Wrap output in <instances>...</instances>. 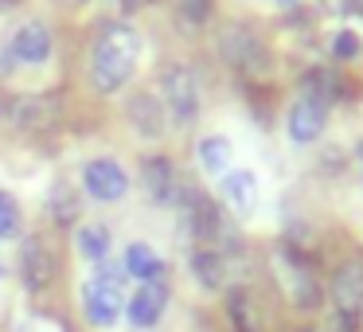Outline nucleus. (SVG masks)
<instances>
[{
    "mask_svg": "<svg viewBox=\"0 0 363 332\" xmlns=\"http://www.w3.org/2000/svg\"><path fill=\"white\" fill-rule=\"evenodd\" d=\"M137 59H141V35L129 24H110L94 43V55H90V82H94L98 94H113L121 90L137 71Z\"/></svg>",
    "mask_w": 363,
    "mask_h": 332,
    "instance_id": "1",
    "label": "nucleus"
},
{
    "mask_svg": "<svg viewBox=\"0 0 363 332\" xmlns=\"http://www.w3.org/2000/svg\"><path fill=\"white\" fill-rule=\"evenodd\" d=\"M121 277L125 270L121 266H102L86 285H82V313L94 328H113L125 309V297H121Z\"/></svg>",
    "mask_w": 363,
    "mask_h": 332,
    "instance_id": "2",
    "label": "nucleus"
},
{
    "mask_svg": "<svg viewBox=\"0 0 363 332\" xmlns=\"http://www.w3.org/2000/svg\"><path fill=\"white\" fill-rule=\"evenodd\" d=\"M269 270H274L277 289H281L297 309H305V313H308V309L320 305L324 293H320V282H316L313 266H308V262H301L293 250H274V258H269Z\"/></svg>",
    "mask_w": 363,
    "mask_h": 332,
    "instance_id": "3",
    "label": "nucleus"
},
{
    "mask_svg": "<svg viewBox=\"0 0 363 332\" xmlns=\"http://www.w3.org/2000/svg\"><path fill=\"white\" fill-rule=\"evenodd\" d=\"M160 94H164V106L172 110L176 126L196 121V114H199V87H196V74H191L188 67H180V63L164 67V74H160Z\"/></svg>",
    "mask_w": 363,
    "mask_h": 332,
    "instance_id": "4",
    "label": "nucleus"
},
{
    "mask_svg": "<svg viewBox=\"0 0 363 332\" xmlns=\"http://www.w3.org/2000/svg\"><path fill=\"white\" fill-rule=\"evenodd\" d=\"M9 118L16 121L24 133H48V129L59 126L63 106H59L55 94H24L9 106Z\"/></svg>",
    "mask_w": 363,
    "mask_h": 332,
    "instance_id": "5",
    "label": "nucleus"
},
{
    "mask_svg": "<svg viewBox=\"0 0 363 332\" xmlns=\"http://www.w3.org/2000/svg\"><path fill=\"white\" fill-rule=\"evenodd\" d=\"M219 51H223V59H227L230 67H238V71H246V74L266 71L269 67L266 48H262V43L254 40V32H246L242 24H230L227 32L219 35Z\"/></svg>",
    "mask_w": 363,
    "mask_h": 332,
    "instance_id": "6",
    "label": "nucleus"
},
{
    "mask_svg": "<svg viewBox=\"0 0 363 332\" xmlns=\"http://www.w3.org/2000/svg\"><path fill=\"white\" fill-rule=\"evenodd\" d=\"M82 188H86L98 204H118V199L129 192V176H125V168H121L118 160L98 157V160H90V165L82 168Z\"/></svg>",
    "mask_w": 363,
    "mask_h": 332,
    "instance_id": "7",
    "label": "nucleus"
},
{
    "mask_svg": "<svg viewBox=\"0 0 363 332\" xmlns=\"http://www.w3.org/2000/svg\"><path fill=\"white\" fill-rule=\"evenodd\" d=\"M324 121H328V106L316 102V98H297L289 106V118H285V129H289L293 145H313L316 137L324 133Z\"/></svg>",
    "mask_w": 363,
    "mask_h": 332,
    "instance_id": "8",
    "label": "nucleus"
},
{
    "mask_svg": "<svg viewBox=\"0 0 363 332\" xmlns=\"http://www.w3.org/2000/svg\"><path fill=\"white\" fill-rule=\"evenodd\" d=\"M20 274H24L28 293H43L55 277V254L48 250V243L40 238H28L24 250H20Z\"/></svg>",
    "mask_w": 363,
    "mask_h": 332,
    "instance_id": "9",
    "label": "nucleus"
},
{
    "mask_svg": "<svg viewBox=\"0 0 363 332\" xmlns=\"http://www.w3.org/2000/svg\"><path fill=\"white\" fill-rule=\"evenodd\" d=\"M223 199L238 219H250L258 211V176L246 172V168H230L223 176Z\"/></svg>",
    "mask_w": 363,
    "mask_h": 332,
    "instance_id": "10",
    "label": "nucleus"
},
{
    "mask_svg": "<svg viewBox=\"0 0 363 332\" xmlns=\"http://www.w3.org/2000/svg\"><path fill=\"white\" fill-rule=\"evenodd\" d=\"M9 55H16L20 63H48L51 59V28L43 24V20H32V24H24L16 32V40H12Z\"/></svg>",
    "mask_w": 363,
    "mask_h": 332,
    "instance_id": "11",
    "label": "nucleus"
},
{
    "mask_svg": "<svg viewBox=\"0 0 363 332\" xmlns=\"http://www.w3.org/2000/svg\"><path fill=\"white\" fill-rule=\"evenodd\" d=\"M184 219H188L191 238H199V243H211V238L219 235V211H215V204L203 192L184 196Z\"/></svg>",
    "mask_w": 363,
    "mask_h": 332,
    "instance_id": "12",
    "label": "nucleus"
},
{
    "mask_svg": "<svg viewBox=\"0 0 363 332\" xmlns=\"http://www.w3.org/2000/svg\"><path fill=\"white\" fill-rule=\"evenodd\" d=\"M332 297H336L340 313H347V316L363 305V262H344L332 274Z\"/></svg>",
    "mask_w": 363,
    "mask_h": 332,
    "instance_id": "13",
    "label": "nucleus"
},
{
    "mask_svg": "<svg viewBox=\"0 0 363 332\" xmlns=\"http://www.w3.org/2000/svg\"><path fill=\"white\" fill-rule=\"evenodd\" d=\"M164 305H168L164 285L145 282L141 289L129 297V324H137V328H152V324L160 321V313H164Z\"/></svg>",
    "mask_w": 363,
    "mask_h": 332,
    "instance_id": "14",
    "label": "nucleus"
},
{
    "mask_svg": "<svg viewBox=\"0 0 363 332\" xmlns=\"http://www.w3.org/2000/svg\"><path fill=\"white\" fill-rule=\"evenodd\" d=\"M129 121H133V129L145 141H157V137L164 133V106H160V98L133 94L129 98Z\"/></svg>",
    "mask_w": 363,
    "mask_h": 332,
    "instance_id": "15",
    "label": "nucleus"
},
{
    "mask_svg": "<svg viewBox=\"0 0 363 332\" xmlns=\"http://www.w3.org/2000/svg\"><path fill=\"white\" fill-rule=\"evenodd\" d=\"M145 188H149L152 204H176L180 184H176V168L164 157H149L145 160Z\"/></svg>",
    "mask_w": 363,
    "mask_h": 332,
    "instance_id": "16",
    "label": "nucleus"
},
{
    "mask_svg": "<svg viewBox=\"0 0 363 332\" xmlns=\"http://www.w3.org/2000/svg\"><path fill=\"white\" fill-rule=\"evenodd\" d=\"M188 266H191V274H196V282L203 285V289H223V282H227V258H223L219 250H211V246L191 250Z\"/></svg>",
    "mask_w": 363,
    "mask_h": 332,
    "instance_id": "17",
    "label": "nucleus"
},
{
    "mask_svg": "<svg viewBox=\"0 0 363 332\" xmlns=\"http://www.w3.org/2000/svg\"><path fill=\"white\" fill-rule=\"evenodd\" d=\"M121 270L133 274V277H141V282H157L160 270H164V262H160V254L152 250L149 243H129L125 258H121Z\"/></svg>",
    "mask_w": 363,
    "mask_h": 332,
    "instance_id": "18",
    "label": "nucleus"
},
{
    "mask_svg": "<svg viewBox=\"0 0 363 332\" xmlns=\"http://www.w3.org/2000/svg\"><path fill=\"white\" fill-rule=\"evenodd\" d=\"M199 165L211 176H227V168H230V141L227 137H219V133L203 137L199 141Z\"/></svg>",
    "mask_w": 363,
    "mask_h": 332,
    "instance_id": "19",
    "label": "nucleus"
},
{
    "mask_svg": "<svg viewBox=\"0 0 363 332\" xmlns=\"http://www.w3.org/2000/svg\"><path fill=\"white\" fill-rule=\"evenodd\" d=\"M227 313H230V324L238 332H258V309H254V297L246 289H230L227 293Z\"/></svg>",
    "mask_w": 363,
    "mask_h": 332,
    "instance_id": "20",
    "label": "nucleus"
},
{
    "mask_svg": "<svg viewBox=\"0 0 363 332\" xmlns=\"http://www.w3.org/2000/svg\"><path fill=\"white\" fill-rule=\"evenodd\" d=\"M79 254L86 262H106V254H110V227H102V223H86V227H79Z\"/></svg>",
    "mask_w": 363,
    "mask_h": 332,
    "instance_id": "21",
    "label": "nucleus"
},
{
    "mask_svg": "<svg viewBox=\"0 0 363 332\" xmlns=\"http://www.w3.org/2000/svg\"><path fill=\"white\" fill-rule=\"evenodd\" d=\"M24 231V211H20L12 192H0V238H16Z\"/></svg>",
    "mask_w": 363,
    "mask_h": 332,
    "instance_id": "22",
    "label": "nucleus"
},
{
    "mask_svg": "<svg viewBox=\"0 0 363 332\" xmlns=\"http://www.w3.org/2000/svg\"><path fill=\"white\" fill-rule=\"evenodd\" d=\"M359 51H363V40L352 32V28H344V32L332 35V55H336L340 63H352V59H359Z\"/></svg>",
    "mask_w": 363,
    "mask_h": 332,
    "instance_id": "23",
    "label": "nucleus"
},
{
    "mask_svg": "<svg viewBox=\"0 0 363 332\" xmlns=\"http://www.w3.org/2000/svg\"><path fill=\"white\" fill-rule=\"evenodd\" d=\"M176 12H180L184 24L203 28L207 16H211V0H176Z\"/></svg>",
    "mask_w": 363,
    "mask_h": 332,
    "instance_id": "24",
    "label": "nucleus"
},
{
    "mask_svg": "<svg viewBox=\"0 0 363 332\" xmlns=\"http://www.w3.org/2000/svg\"><path fill=\"white\" fill-rule=\"evenodd\" d=\"M55 215H59V219H63V223L79 215V204H74V196H71V192L55 188Z\"/></svg>",
    "mask_w": 363,
    "mask_h": 332,
    "instance_id": "25",
    "label": "nucleus"
},
{
    "mask_svg": "<svg viewBox=\"0 0 363 332\" xmlns=\"http://www.w3.org/2000/svg\"><path fill=\"white\" fill-rule=\"evenodd\" d=\"M324 9L332 12V16H347V12H355L363 4V0H320Z\"/></svg>",
    "mask_w": 363,
    "mask_h": 332,
    "instance_id": "26",
    "label": "nucleus"
},
{
    "mask_svg": "<svg viewBox=\"0 0 363 332\" xmlns=\"http://www.w3.org/2000/svg\"><path fill=\"white\" fill-rule=\"evenodd\" d=\"M152 0H121V9L125 12H141V9H149Z\"/></svg>",
    "mask_w": 363,
    "mask_h": 332,
    "instance_id": "27",
    "label": "nucleus"
},
{
    "mask_svg": "<svg viewBox=\"0 0 363 332\" xmlns=\"http://www.w3.org/2000/svg\"><path fill=\"white\" fill-rule=\"evenodd\" d=\"M277 4H281V9H297V0H277Z\"/></svg>",
    "mask_w": 363,
    "mask_h": 332,
    "instance_id": "28",
    "label": "nucleus"
},
{
    "mask_svg": "<svg viewBox=\"0 0 363 332\" xmlns=\"http://www.w3.org/2000/svg\"><path fill=\"white\" fill-rule=\"evenodd\" d=\"M355 153H359V165H363V137H359V149H355Z\"/></svg>",
    "mask_w": 363,
    "mask_h": 332,
    "instance_id": "29",
    "label": "nucleus"
},
{
    "mask_svg": "<svg viewBox=\"0 0 363 332\" xmlns=\"http://www.w3.org/2000/svg\"><path fill=\"white\" fill-rule=\"evenodd\" d=\"M0 114H4V102H0Z\"/></svg>",
    "mask_w": 363,
    "mask_h": 332,
    "instance_id": "30",
    "label": "nucleus"
},
{
    "mask_svg": "<svg viewBox=\"0 0 363 332\" xmlns=\"http://www.w3.org/2000/svg\"><path fill=\"white\" fill-rule=\"evenodd\" d=\"M0 274H4V266H0Z\"/></svg>",
    "mask_w": 363,
    "mask_h": 332,
    "instance_id": "31",
    "label": "nucleus"
}]
</instances>
